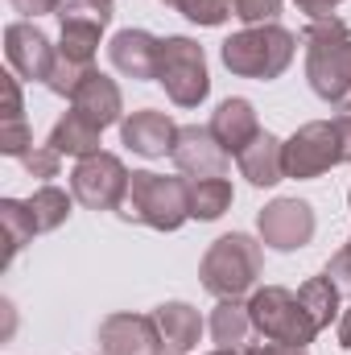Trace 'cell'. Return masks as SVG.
I'll list each match as a JSON object with an SVG mask.
<instances>
[{"label": "cell", "instance_id": "obj_41", "mask_svg": "<svg viewBox=\"0 0 351 355\" xmlns=\"http://www.w3.org/2000/svg\"><path fill=\"white\" fill-rule=\"evenodd\" d=\"M162 355H166V352H162Z\"/></svg>", "mask_w": 351, "mask_h": 355}, {"label": "cell", "instance_id": "obj_36", "mask_svg": "<svg viewBox=\"0 0 351 355\" xmlns=\"http://www.w3.org/2000/svg\"><path fill=\"white\" fill-rule=\"evenodd\" d=\"M58 4H62V0H12V8L25 12L29 21H33V17H46V12H58Z\"/></svg>", "mask_w": 351, "mask_h": 355}, {"label": "cell", "instance_id": "obj_8", "mask_svg": "<svg viewBox=\"0 0 351 355\" xmlns=\"http://www.w3.org/2000/svg\"><path fill=\"white\" fill-rule=\"evenodd\" d=\"M335 166H343L335 120H310L285 141V178L306 182V178H318Z\"/></svg>", "mask_w": 351, "mask_h": 355}, {"label": "cell", "instance_id": "obj_24", "mask_svg": "<svg viewBox=\"0 0 351 355\" xmlns=\"http://www.w3.org/2000/svg\"><path fill=\"white\" fill-rule=\"evenodd\" d=\"M25 202H29V215H33L37 236H42V232H58V227L71 219L75 194H67V190H58V186H42V190H33V198H25Z\"/></svg>", "mask_w": 351, "mask_h": 355}, {"label": "cell", "instance_id": "obj_5", "mask_svg": "<svg viewBox=\"0 0 351 355\" xmlns=\"http://www.w3.org/2000/svg\"><path fill=\"white\" fill-rule=\"evenodd\" d=\"M248 314H252V331L261 339H277V343H293V347H306L314 343L318 327L314 318L302 310L298 293H289L285 285H264L248 297Z\"/></svg>", "mask_w": 351, "mask_h": 355}, {"label": "cell", "instance_id": "obj_11", "mask_svg": "<svg viewBox=\"0 0 351 355\" xmlns=\"http://www.w3.org/2000/svg\"><path fill=\"white\" fill-rule=\"evenodd\" d=\"M103 355H162V331L153 314H108L99 322Z\"/></svg>", "mask_w": 351, "mask_h": 355}, {"label": "cell", "instance_id": "obj_25", "mask_svg": "<svg viewBox=\"0 0 351 355\" xmlns=\"http://www.w3.org/2000/svg\"><path fill=\"white\" fill-rule=\"evenodd\" d=\"M112 0H62L58 4V25H95V29H108L112 21Z\"/></svg>", "mask_w": 351, "mask_h": 355}, {"label": "cell", "instance_id": "obj_18", "mask_svg": "<svg viewBox=\"0 0 351 355\" xmlns=\"http://www.w3.org/2000/svg\"><path fill=\"white\" fill-rule=\"evenodd\" d=\"M236 162H240V174L252 186H277L285 178V141H277L273 132H257L236 153Z\"/></svg>", "mask_w": 351, "mask_h": 355}, {"label": "cell", "instance_id": "obj_29", "mask_svg": "<svg viewBox=\"0 0 351 355\" xmlns=\"http://www.w3.org/2000/svg\"><path fill=\"white\" fill-rule=\"evenodd\" d=\"M29 149H33L29 124L25 120H4V128H0V153L4 157H25Z\"/></svg>", "mask_w": 351, "mask_h": 355}, {"label": "cell", "instance_id": "obj_31", "mask_svg": "<svg viewBox=\"0 0 351 355\" xmlns=\"http://www.w3.org/2000/svg\"><path fill=\"white\" fill-rule=\"evenodd\" d=\"M232 12L244 21V25H264L281 12V0H232Z\"/></svg>", "mask_w": 351, "mask_h": 355}, {"label": "cell", "instance_id": "obj_26", "mask_svg": "<svg viewBox=\"0 0 351 355\" xmlns=\"http://www.w3.org/2000/svg\"><path fill=\"white\" fill-rule=\"evenodd\" d=\"M166 8H174L182 12L186 21H194V25H207V29H215V25H223L228 17H236L232 12V0H162Z\"/></svg>", "mask_w": 351, "mask_h": 355}, {"label": "cell", "instance_id": "obj_32", "mask_svg": "<svg viewBox=\"0 0 351 355\" xmlns=\"http://www.w3.org/2000/svg\"><path fill=\"white\" fill-rule=\"evenodd\" d=\"M323 272L339 285V293H343V297H351V236H348V244H343V248L327 261V268H323Z\"/></svg>", "mask_w": 351, "mask_h": 355}, {"label": "cell", "instance_id": "obj_20", "mask_svg": "<svg viewBox=\"0 0 351 355\" xmlns=\"http://www.w3.org/2000/svg\"><path fill=\"white\" fill-rule=\"evenodd\" d=\"M207 331H211V339H215L219 347H240V343L248 339V331H252L248 302H240V297H223V302L211 310Z\"/></svg>", "mask_w": 351, "mask_h": 355}, {"label": "cell", "instance_id": "obj_27", "mask_svg": "<svg viewBox=\"0 0 351 355\" xmlns=\"http://www.w3.org/2000/svg\"><path fill=\"white\" fill-rule=\"evenodd\" d=\"M91 75H95V67L91 62H79V58H67V54H58L54 58V71H50V79H46V87L54 91V95H75V91L87 83Z\"/></svg>", "mask_w": 351, "mask_h": 355}, {"label": "cell", "instance_id": "obj_19", "mask_svg": "<svg viewBox=\"0 0 351 355\" xmlns=\"http://www.w3.org/2000/svg\"><path fill=\"white\" fill-rule=\"evenodd\" d=\"M99 132H103V128H95L91 120H83V116L71 107V112L50 128V141H46V145L58 149L62 157L83 162V157H91V153H103V149H99Z\"/></svg>", "mask_w": 351, "mask_h": 355}, {"label": "cell", "instance_id": "obj_10", "mask_svg": "<svg viewBox=\"0 0 351 355\" xmlns=\"http://www.w3.org/2000/svg\"><path fill=\"white\" fill-rule=\"evenodd\" d=\"M4 54H8V67H12L21 79L46 83L50 71H54L58 46H54L33 21H12V25L4 29Z\"/></svg>", "mask_w": 351, "mask_h": 355}, {"label": "cell", "instance_id": "obj_13", "mask_svg": "<svg viewBox=\"0 0 351 355\" xmlns=\"http://www.w3.org/2000/svg\"><path fill=\"white\" fill-rule=\"evenodd\" d=\"M108 58L124 79L149 83L157 79V67H162V37H153L149 29H120L108 42Z\"/></svg>", "mask_w": 351, "mask_h": 355}, {"label": "cell", "instance_id": "obj_22", "mask_svg": "<svg viewBox=\"0 0 351 355\" xmlns=\"http://www.w3.org/2000/svg\"><path fill=\"white\" fill-rule=\"evenodd\" d=\"M339 297H343V293H339V285H335L327 272H323V277H310V281L298 289V302H302V310L314 318L318 331H327V327L339 318Z\"/></svg>", "mask_w": 351, "mask_h": 355}, {"label": "cell", "instance_id": "obj_37", "mask_svg": "<svg viewBox=\"0 0 351 355\" xmlns=\"http://www.w3.org/2000/svg\"><path fill=\"white\" fill-rule=\"evenodd\" d=\"M335 128H339V149H343V162H351V116H335Z\"/></svg>", "mask_w": 351, "mask_h": 355}, {"label": "cell", "instance_id": "obj_3", "mask_svg": "<svg viewBox=\"0 0 351 355\" xmlns=\"http://www.w3.org/2000/svg\"><path fill=\"white\" fill-rule=\"evenodd\" d=\"M120 215L128 223H145L153 232H178L190 219V182L153 174V170H137L128 182L124 202H120Z\"/></svg>", "mask_w": 351, "mask_h": 355}, {"label": "cell", "instance_id": "obj_9", "mask_svg": "<svg viewBox=\"0 0 351 355\" xmlns=\"http://www.w3.org/2000/svg\"><path fill=\"white\" fill-rule=\"evenodd\" d=\"M314 207L306 198H273L257 215V232H261V244L273 252H298L314 240Z\"/></svg>", "mask_w": 351, "mask_h": 355}, {"label": "cell", "instance_id": "obj_28", "mask_svg": "<svg viewBox=\"0 0 351 355\" xmlns=\"http://www.w3.org/2000/svg\"><path fill=\"white\" fill-rule=\"evenodd\" d=\"M99 33H103V29H95V25H62V33H58V54L79 58V62H95Z\"/></svg>", "mask_w": 351, "mask_h": 355}, {"label": "cell", "instance_id": "obj_12", "mask_svg": "<svg viewBox=\"0 0 351 355\" xmlns=\"http://www.w3.org/2000/svg\"><path fill=\"white\" fill-rule=\"evenodd\" d=\"M170 157H174V166L186 178H223L228 174V162H232V153L203 124L178 128V141H174V153Z\"/></svg>", "mask_w": 351, "mask_h": 355}, {"label": "cell", "instance_id": "obj_1", "mask_svg": "<svg viewBox=\"0 0 351 355\" xmlns=\"http://www.w3.org/2000/svg\"><path fill=\"white\" fill-rule=\"evenodd\" d=\"M306 79H310V91L339 107V112H351V29L348 21L339 17H327V21H310L306 33Z\"/></svg>", "mask_w": 351, "mask_h": 355}, {"label": "cell", "instance_id": "obj_16", "mask_svg": "<svg viewBox=\"0 0 351 355\" xmlns=\"http://www.w3.org/2000/svg\"><path fill=\"white\" fill-rule=\"evenodd\" d=\"M207 128L215 132V141H219L232 157H236V153L261 132V124H257V107H252L248 99H240V95H236V99H223V103L211 112V124H207Z\"/></svg>", "mask_w": 351, "mask_h": 355}, {"label": "cell", "instance_id": "obj_4", "mask_svg": "<svg viewBox=\"0 0 351 355\" xmlns=\"http://www.w3.org/2000/svg\"><path fill=\"white\" fill-rule=\"evenodd\" d=\"M261 268H264L261 244L244 232H232V236H219L207 248L198 277H203V289L223 302V297H244L248 289H257Z\"/></svg>", "mask_w": 351, "mask_h": 355}, {"label": "cell", "instance_id": "obj_14", "mask_svg": "<svg viewBox=\"0 0 351 355\" xmlns=\"http://www.w3.org/2000/svg\"><path fill=\"white\" fill-rule=\"evenodd\" d=\"M120 141L137 157H166V153H174L178 124L166 112H157V107H141V112L120 120Z\"/></svg>", "mask_w": 351, "mask_h": 355}, {"label": "cell", "instance_id": "obj_23", "mask_svg": "<svg viewBox=\"0 0 351 355\" xmlns=\"http://www.w3.org/2000/svg\"><path fill=\"white\" fill-rule=\"evenodd\" d=\"M0 227H4V265H12V257L37 236V223L29 215V202L21 198H0Z\"/></svg>", "mask_w": 351, "mask_h": 355}, {"label": "cell", "instance_id": "obj_7", "mask_svg": "<svg viewBox=\"0 0 351 355\" xmlns=\"http://www.w3.org/2000/svg\"><path fill=\"white\" fill-rule=\"evenodd\" d=\"M128 182H132V174L116 153H91L71 170V194L87 211H120Z\"/></svg>", "mask_w": 351, "mask_h": 355}, {"label": "cell", "instance_id": "obj_30", "mask_svg": "<svg viewBox=\"0 0 351 355\" xmlns=\"http://www.w3.org/2000/svg\"><path fill=\"white\" fill-rule=\"evenodd\" d=\"M21 166H25L33 178H58L62 153H58V149H50V145H42V149H29V153L21 157Z\"/></svg>", "mask_w": 351, "mask_h": 355}, {"label": "cell", "instance_id": "obj_6", "mask_svg": "<svg viewBox=\"0 0 351 355\" xmlns=\"http://www.w3.org/2000/svg\"><path fill=\"white\" fill-rule=\"evenodd\" d=\"M157 83L178 107H198L211 95V75H207V54L194 37H162V67Z\"/></svg>", "mask_w": 351, "mask_h": 355}, {"label": "cell", "instance_id": "obj_21", "mask_svg": "<svg viewBox=\"0 0 351 355\" xmlns=\"http://www.w3.org/2000/svg\"><path fill=\"white\" fill-rule=\"evenodd\" d=\"M232 182L228 178H190V219L215 223L232 207Z\"/></svg>", "mask_w": 351, "mask_h": 355}, {"label": "cell", "instance_id": "obj_33", "mask_svg": "<svg viewBox=\"0 0 351 355\" xmlns=\"http://www.w3.org/2000/svg\"><path fill=\"white\" fill-rule=\"evenodd\" d=\"M244 355H310L306 347H293V343H277V339H261V343H248Z\"/></svg>", "mask_w": 351, "mask_h": 355}, {"label": "cell", "instance_id": "obj_38", "mask_svg": "<svg viewBox=\"0 0 351 355\" xmlns=\"http://www.w3.org/2000/svg\"><path fill=\"white\" fill-rule=\"evenodd\" d=\"M339 347H343V352H351V310H343V314H339Z\"/></svg>", "mask_w": 351, "mask_h": 355}, {"label": "cell", "instance_id": "obj_35", "mask_svg": "<svg viewBox=\"0 0 351 355\" xmlns=\"http://www.w3.org/2000/svg\"><path fill=\"white\" fill-rule=\"evenodd\" d=\"M298 4V12H306L310 21H327V17H335V8L343 4V0H293Z\"/></svg>", "mask_w": 351, "mask_h": 355}, {"label": "cell", "instance_id": "obj_40", "mask_svg": "<svg viewBox=\"0 0 351 355\" xmlns=\"http://www.w3.org/2000/svg\"><path fill=\"white\" fill-rule=\"evenodd\" d=\"M348 207H351V190H348Z\"/></svg>", "mask_w": 351, "mask_h": 355}, {"label": "cell", "instance_id": "obj_34", "mask_svg": "<svg viewBox=\"0 0 351 355\" xmlns=\"http://www.w3.org/2000/svg\"><path fill=\"white\" fill-rule=\"evenodd\" d=\"M21 87H17V75H4V120H25L21 116Z\"/></svg>", "mask_w": 351, "mask_h": 355}, {"label": "cell", "instance_id": "obj_39", "mask_svg": "<svg viewBox=\"0 0 351 355\" xmlns=\"http://www.w3.org/2000/svg\"><path fill=\"white\" fill-rule=\"evenodd\" d=\"M207 355H244L240 347H215V352H207Z\"/></svg>", "mask_w": 351, "mask_h": 355}, {"label": "cell", "instance_id": "obj_15", "mask_svg": "<svg viewBox=\"0 0 351 355\" xmlns=\"http://www.w3.org/2000/svg\"><path fill=\"white\" fill-rule=\"evenodd\" d=\"M71 107H75L83 120H91L95 128H108V124H120V120H124V95L116 87V79H108V75H99V71L71 95Z\"/></svg>", "mask_w": 351, "mask_h": 355}, {"label": "cell", "instance_id": "obj_17", "mask_svg": "<svg viewBox=\"0 0 351 355\" xmlns=\"http://www.w3.org/2000/svg\"><path fill=\"white\" fill-rule=\"evenodd\" d=\"M157 318V331H162V347L166 355H190L198 347V335H203V318L190 302H162L153 310Z\"/></svg>", "mask_w": 351, "mask_h": 355}, {"label": "cell", "instance_id": "obj_2", "mask_svg": "<svg viewBox=\"0 0 351 355\" xmlns=\"http://www.w3.org/2000/svg\"><path fill=\"white\" fill-rule=\"evenodd\" d=\"M298 54V37L277 25V21H264V25H248L240 33H232L223 46H219V58L232 75L240 79H281L289 71Z\"/></svg>", "mask_w": 351, "mask_h": 355}]
</instances>
